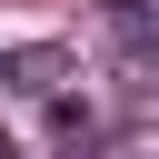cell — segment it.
<instances>
[{
	"label": "cell",
	"instance_id": "6da1fadb",
	"mask_svg": "<svg viewBox=\"0 0 159 159\" xmlns=\"http://www.w3.org/2000/svg\"><path fill=\"white\" fill-rule=\"evenodd\" d=\"M80 80V60L60 50V40H10L0 50V89H20V99H50V89H70Z\"/></svg>",
	"mask_w": 159,
	"mask_h": 159
},
{
	"label": "cell",
	"instance_id": "7a4b0ae2",
	"mask_svg": "<svg viewBox=\"0 0 159 159\" xmlns=\"http://www.w3.org/2000/svg\"><path fill=\"white\" fill-rule=\"evenodd\" d=\"M99 40L149 80V70H159V0H99Z\"/></svg>",
	"mask_w": 159,
	"mask_h": 159
},
{
	"label": "cell",
	"instance_id": "3957f363",
	"mask_svg": "<svg viewBox=\"0 0 159 159\" xmlns=\"http://www.w3.org/2000/svg\"><path fill=\"white\" fill-rule=\"evenodd\" d=\"M50 139H60V159H89V149L109 139V119H99L80 89H50Z\"/></svg>",
	"mask_w": 159,
	"mask_h": 159
},
{
	"label": "cell",
	"instance_id": "5b68a950",
	"mask_svg": "<svg viewBox=\"0 0 159 159\" xmlns=\"http://www.w3.org/2000/svg\"><path fill=\"white\" fill-rule=\"evenodd\" d=\"M0 159H20V139H10V129H0Z\"/></svg>",
	"mask_w": 159,
	"mask_h": 159
},
{
	"label": "cell",
	"instance_id": "277c9868",
	"mask_svg": "<svg viewBox=\"0 0 159 159\" xmlns=\"http://www.w3.org/2000/svg\"><path fill=\"white\" fill-rule=\"evenodd\" d=\"M139 99H149V129H159V70H149V80H139Z\"/></svg>",
	"mask_w": 159,
	"mask_h": 159
}]
</instances>
